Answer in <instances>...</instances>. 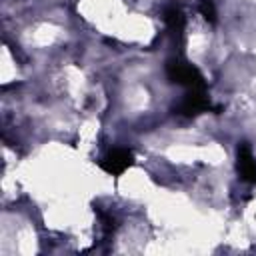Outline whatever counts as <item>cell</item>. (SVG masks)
<instances>
[{"label": "cell", "instance_id": "1", "mask_svg": "<svg viewBox=\"0 0 256 256\" xmlns=\"http://www.w3.org/2000/svg\"><path fill=\"white\" fill-rule=\"evenodd\" d=\"M166 76L172 84L184 86L186 90H206V82L200 70L184 58H170L166 62Z\"/></svg>", "mask_w": 256, "mask_h": 256}, {"label": "cell", "instance_id": "2", "mask_svg": "<svg viewBox=\"0 0 256 256\" xmlns=\"http://www.w3.org/2000/svg\"><path fill=\"white\" fill-rule=\"evenodd\" d=\"M134 164V154L128 148H112L102 160H100V168L110 174V176H120L124 174L130 166Z\"/></svg>", "mask_w": 256, "mask_h": 256}, {"label": "cell", "instance_id": "3", "mask_svg": "<svg viewBox=\"0 0 256 256\" xmlns=\"http://www.w3.org/2000/svg\"><path fill=\"white\" fill-rule=\"evenodd\" d=\"M212 108L210 98L206 96V90H188L178 104V112L182 116H196L202 112H208Z\"/></svg>", "mask_w": 256, "mask_h": 256}, {"label": "cell", "instance_id": "4", "mask_svg": "<svg viewBox=\"0 0 256 256\" xmlns=\"http://www.w3.org/2000/svg\"><path fill=\"white\" fill-rule=\"evenodd\" d=\"M236 168L244 182L256 184V158L252 156V150L246 142H242L236 150Z\"/></svg>", "mask_w": 256, "mask_h": 256}, {"label": "cell", "instance_id": "5", "mask_svg": "<svg viewBox=\"0 0 256 256\" xmlns=\"http://www.w3.org/2000/svg\"><path fill=\"white\" fill-rule=\"evenodd\" d=\"M164 22H166L168 32L176 40V44H182V40H184V28H186L184 12L178 6H168L164 10Z\"/></svg>", "mask_w": 256, "mask_h": 256}, {"label": "cell", "instance_id": "6", "mask_svg": "<svg viewBox=\"0 0 256 256\" xmlns=\"http://www.w3.org/2000/svg\"><path fill=\"white\" fill-rule=\"evenodd\" d=\"M198 10H200V14L204 16V20H206L208 24H216L218 12H216V6H214L212 0H202V2L198 4Z\"/></svg>", "mask_w": 256, "mask_h": 256}]
</instances>
